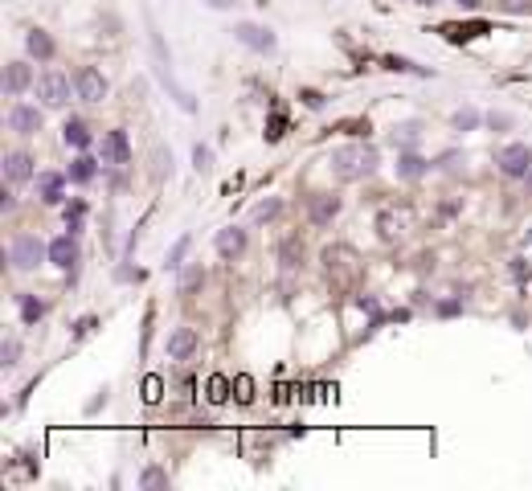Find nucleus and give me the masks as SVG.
I'll list each match as a JSON object with an SVG mask.
<instances>
[{"label":"nucleus","mask_w":532,"mask_h":491,"mask_svg":"<svg viewBox=\"0 0 532 491\" xmlns=\"http://www.w3.org/2000/svg\"><path fill=\"white\" fill-rule=\"evenodd\" d=\"M332 172H336L340 181H361V176H373L377 172V148H368V143H344L332 152Z\"/></svg>","instance_id":"f257e3e1"},{"label":"nucleus","mask_w":532,"mask_h":491,"mask_svg":"<svg viewBox=\"0 0 532 491\" xmlns=\"http://www.w3.org/2000/svg\"><path fill=\"white\" fill-rule=\"evenodd\" d=\"M46 258H49V246L41 242V237H33V234L13 237V246H8V262H13L17 270H37Z\"/></svg>","instance_id":"f03ea898"},{"label":"nucleus","mask_w":532,"mask_h":491,"mask_svg":"<svg viewBox=\"0 0 532 491\" xmlns=\"http://www.w3.org/2000/svg\"><path fill=\"white\" fill-rule=\"evenodd\" d=\"M496 164H500L504 176H528L532 172V148L528 143H508V148L496 152Z\"/></svg>","instance_id":"7ed1b4c3"},{"label":"nucleus","mask_w":532,"mask_h":491,"mask_svg":"<svg viewBox=\"0 0 532 491\" xmlns=\"http://www.w3.org/2000/svg\"><path fill=\"white\" fill-rule=\"evenodd\" d=\"M234 37H238L246 49H254V53H274V49H279V37H274L270 29H262V25H254V21H238L234 25Z\"/></svg>","instance_id":"20e7f679"},{"label":"nucleus","mask_w":532,"mask_h":491,"mask_svg":"<svg viewBox=\"0 0 532 491\" xmlns=\"http://www.w3.org/2000/svg\"><path fill=\"white\" fill-rule=\"evenodd\" d=\"M37 94L46 98V107H66L70 103V78L58 70H46L37 78Z\"/></svg>","instance_id":"39448f33"},{"label":"nucleus","mask_w":532,"mask_h":491,"mask_svg":"<svg viewBox=\"0 0 532 491\" xmlns=\"http://www.w3.org/2000/svg\"><path fill=\"white\" fill-rule=\"evenodd\" d=\"M74 91L82 103H102L107 98V78L95 70V66H82V70L74 74Z\"/></svg>","instance_id":"423d86ee"},{"label":"nucleus","mask_w":532,"mask_h":491,"mask_svg":"<svg viewBox=\"0 0 532 491\" xmlns=\"http://www.w3.org/2000/svg\"><path fill=\"white\" fill-rule=\"evenodd\" d=\"M156 74H160V82L168 86V94L176 98V107H180L185 115H193V111H197V98H193L189 91H185V86H180L176 78H172V62H156Z\"/></svg>","instance_id":"0eeeda50"},{"label":"nucleus","mask_w":532,"mask_h":491,"mask_svg":"<svg viewBox=\"0 0 532 491\" xmlns=\"http://www.w3.org/2000/svg\"><path fill=\"white\" fill-rule=\"evenodd\" d=\"M49 262L58 270H74V262H78V242H74V234H62V237L49 242Z\"/></svg>","instance_id":"6e6552de"},{"label":"nucleus","mask_w":532,"mask_h":491,"mask_svg":"<svg viewBox=\"0 0 532 491\" xmlns=\"http://www.w3.org/2000/svg\"><path fill=\"white\" fill-rule=\"evenodd\" d=\"M131 160V143H127V136L123 131H107L102 136V164H127Z\"/></svg>","instance_id":"1a4fd4ad"},{"label":"nucleus","mask_w":532,"mask_h":491,"mask_svg":"<svg viewBox=\"0 0 532 491\" xmlns=\"http://www.w3.org/2000/svg\"><path fill=\"white\" fill-rule=\"evenodd\" d=\"M8 127H13L17 136H33V131L41 127V111H37V107H25V103H17V107L8 111Z\"/></svg>","instance_id":"9d476101"},{"label":"nucleus","mask_w":532,"mask_h":491,"mask_svg":"<svg viewBox=\"0 0 532 491\" xmlns=\"http://www.w3.org/2000/svg\"><path fill=\"white\" fill-rule=\"evenodd\" d=\"M4 181L13 188L25 185V181H33V160H29L25 152H8V156H4Z\"/></svg>","instance_id":"9b49d317"},{"label":"nucleus","mask_w":532,"mask_h":491,"mask_svg":"<svg viewBox=\"0 0 532 491\" xmlns=\"http://www.w3.org/2000/svg\"><path fill=\"white\" fill-rule=\"evenodd\" d=\"M193 352H197V332L193 327H176L168 336V356L172 360H189Z\"/></svg>","instance_id":"f8f14e48"},{"label":"nucleus","mask_w":532,"mask_h":491,"mask_svg":"<svg viewBox=\"0 0 532 491\" xmlns=\"http://www.w3.org/2000/svg\"><path fill=\"white\" fill-rule=\"evenodd\" d=\"M29 82H33V70H29L25 62H8V66H4V91L13 94V98L29 91Z\"/></svg>","instance_id":"ddd939ff"},{"label":"nucleus","mask_w":532,"mask_h":491,"mask_svg":"<svg viewBox=\"0 0 532 491\" xmlns=\"http://www.w3.org/2000/svg\"><path fill=\"white\" fill-rule=\"evenodd\" d=\"M37 192H41V201H46V205H62L66 176H58V172H41V176H37Z\"/></svg>","instance_id":"4468645a"},{"label":"nucleus","mask_w":532,"mask_h":491,"mask_svg":"<svg viewBox=\"0 0 532 491\" xmlns=\"http://www.w3.org/2000/svg\"><path fill=\"white\" fill-rule=\"evenodd\" d=\"M336 213H340V197H312L307 201V217H312L315 225H328Z\"/></svg>","instance_id":"2eb2a0df"},{"label":"nucleus","mask_w":532,"mask_h":491,"mask_svg":"<svg viewBox=\"0 0 532 491\" xmlns=\"http://www.w3.org/2000/svg\"><path fill=\"white\" fill-rule=\"evenodd\" d=\"M242 250H246V230L230 225V230H221L218 234V254L221 258H238Z\"/></svg>","instance_id":"dca6fc26"},{"label":"nucleus","mask_w":532,"mask_h":491,"mask_svg":"<svg viewBox=\"0 0 532 491\" xmlns=\"http://www.w3.org/2000/svg\"><path fill=\"white\" fill-rule=\"evenodd\" d=\"M25 49H29L37 62H49V58H53V41H49L46 29H33V33H25Z\"/></svg>","instance_id":"f3484780"},{"label":"nucleus","mask_w":532,"mask_h":491,"mask_svg":"<svg viewBox=\"0 0 532 491\" xmlns=\"http://www.w3.org/2000/svg\"><path fill=\"white\" fill-rule=\"evenodd\" d=\"M62 140H66V148H91V131H86V123L82 119H70L66 127H62Z\"/></svg>","instance_id":"a211bd4d"},{"label":"nucleus","mask_w":532,"mask_h":491,"mask_svg":"<svg viewBox=\"0 0 532 491\" xmlns=\"http://www.w3.org/2000/svg\"><path fill=\"white\" fill-rule=\"evenodd\" d=\"M406 213H397V209H385L381 217H377V230H381V237H393V234H401L406 230Z\"/></svg>","instance_id":"6ab92c4d"},{"label":"nucleus","mask_w":532,"mask_h":491,"mask_svg":"<svg viewBox=\"0 0 532 491\" xmlns=\"http://www.w3.org/2000/svg\"><path fill=\"white\" fill-rule=\"evenodd\" d=\"M426 168H430V164L422 160V156H401V160H397V176H401V181H418V176H426Z\"/></svg>","instance_id":"aec40b11"},{"label":"nucleus","mask_w":532,"mask_h":491,"mask_svg":"<svg viewBox=\"0 0 532 491\" xmlns=\"http://www.w3.org/2000/svg\"><path fill=\"white\" fill-rule=\"evenodd\" d=\"M70 181H74V185L95 181V160H91V156H78V160L70 164Z\"/></svg>","instance_id":"412c9836"},{"label":"nucleus","mask_w":532,"mask_h":491,"mask_svg":"<svg viewBox=\"0 0 532 491\" xmlns=\"http://www.w3.org/2000/svg\"><path fill=\"white\" fill-rule=\"evenodd\" d=\"M46 315V303L41 299H33V295H21V320L25 324H37Z\"/></svg>","instance_id":"4be33fe9"},{"label":"nucleus","mask_w":532,"mask_h":491,"mask_svg":"<svg viewBox=\"0 0 532 491\" xmlns=\"http://www.w3.org/2000/svg\"><path fill=\"white\" fill-rule=\"evenodd\" d=\"M189 246H193V242H189V237H180V242L168 250V262H164V266H168V270H180V266H185V254H189Z\"/></svg>","instance_id":"5701e85b"},{"label":"nucleus","mask_w":532,"mask_h":491,"mask_svg":"<svg viewBox=\"0 0 532 491\" xmlns=\"http://www.w3.org/2000/svg\"><path fill=\"white\" fill-rule=\"evenodd\" d=\"M205 282V275H201V266H189L185 275H180V295H193L197 287Z\"/></svg>","instance_id":"b1692460"},{"label":"nucleus","mask_w":532,"mask_h":491,"mask_svg":"<svg viewBox=\"0 0 532 491\" xmlns=\"http://www.w3.org/2000/svg\"><path fill=\"white\" fill-rule=\"evenodd\" d=\"M82 217H86V205H82V201H74L70 209H66V230H70V234L82 230Z\"/></svg>","instance_id":"393cba45"},{"label":"nucleus","mask_w":532,"mask_h":491,"mask_svg":"<svg viewBox=\"0 0 532 491\" xmlns=\"http://www.w3.org/2000/svg\"><path fill=\"white\" fill-rule=\"evenodd\" d=\"M283 209V201H262V205H254V221H270V217H279Z\"/></svg>","instance_id":"a878e982"},{"label":"nucleus","mask_w":532,"mask_h":491,"mask_svg":"<svg viewBox=\"0 0 532 491\" xmlns=\"http://www.w3.org/2000/svg\"><path fill=\"white\" fill-rule=\"evenodd\" d=\"M164 483H168V475L156 471V467H147L144 475H140V487H164Z\"/></svg>","instance_id":"bb28decb"},{"label":"nucleus","mask_w":532,"mask_h":491,"mask_svg":"<svg viewBox=\"0 0 532 491\" xmlns=\"http://www.w3.org/2000/svg\"><path fill=\"white\" fill-rule=\"evenodd\" d=\"M193 164H197V172H209V168H213V152L197 143V148H193Z\"/></svg>","instance_id":"cd10ccee"},{"label":"nucleus","mask_w":532,"mask_h":491,"mask_svg":"<svg viewBox=\"0 0 532 491\" xmlns=\"http://www.w3.org/2000/svg\"><path fill=\"white\" fill-rule=\"evenodd\" d=\"M17 356H21V344H17V340H4V348H0L4 369H13V365H17Z\"/></svg>","instance_id":"c85d7f7f"},{"label":"nucleus","mask_w":532,"mask_h":491,"mask_svg":"<svg viewBox=\"0 0 532 491\" xmlns=\"http://www.w3.org/2000/svg\"><path fill=\"white\" fill-rule=\"evenodd\" d=\"M209 398H213V401L230 398V381H225V377H213V381H209Z\"/></svg>","instance_id":"c756f323"},{"label":"nucleus","mask_w":532,"mask_h":491,"mask_svg":"<svg viewBox=\"0 0 532 491\" xmlns=\"http://www.w3.org/2000/svg\"><path fill=\"white\" fill-rule=\"evenodd\" d=\"M389 70H401V74H426L422 66H413V62H406V58H385Z\"/></svg>","instance_id":"7c9ffc66"},{"label":"nucleus","mask_w":532,"mask_h":491,"mask_svg":"<svg viewBox=\"0 0 532 491\" xmlns=\"http://www.w3.org/2000/svg\"><path fill=\"white\" fill-rule=\"evenodd\" d=\"M455 127H459V131H471V127H479V115H475V111H459V115H455Z\"/></svg>","instance_id":"2f4dec72"},{"label":"nucleus","mask_w":532,"mask_h":491,"mask_svg":"<svg viewBox=\"0 0 532 491\" xmlns=\"http://www.w3.org/2000/svg\"><path fill=\"white\" fill-rule=\"evenodd\" d=\"M144 398L147 401H160V377H147V381H144Z\"/></svg>","instance_id":"473e14b6"},{"label":"nucleus","mask_w":532,"mask_h":491,"mask_svg":"<svg viewBox=\"0 0 532 491\" xmlns=\"http://www.w3.org/2000/svg\"><path fill=\"white\" fill-rule=\"evenodd\" d=\"M234 385H238V401H250V389H254V385H250V377H238Z\"/></svg>","instance_id":"72a5a7b5"},{"label":"nucleus","mask_w":532,"mask_h":491,"mask_svg":"<svg viewBox=\"0 0 532 491\" xmlns=\"http://www.w3.org/2000/svg\"><path fill=\"white\" fill-rule=\"evenodd\" d=\"M504 8H508V13H528L532 4L528 0H504Z\"/></svg>","instance_id":"f704fd0d"},{"label":"nucleus","mask_w":532,"mask_h":491,"mask_svg":"<svg viewBox=\"0 0 532 491\" xmlns=\"http://www.w3.org/2000/svg\"><path fill=\"white\" fill-rule=\"evenodd\" d=\"M266 136H270V140H279V136H283V115L270 119V131H266Z\"/></svg>","instance_id":"c9c22d12"},{"label":"nucleus","mask_w":532,"mask_h":491,"mask_svg":"<svg viewBox=\"0 0 532 491\" xmlns=\"http://www.w3.org/2000/svg\"><path fill=\"white\" fill-rule=\"evenodd\" d=\"M283 266H287V270H291V266H299V262H295V246H291V242L283 246Z\"/></svg>","instance_id":"e433bc0d"},{"label":"nucleus","mask_w":532,"mask_h":491,"mask_svg":"<svg viewBox=\"0 0 532 491\" xmlns=\"http://www.w3.org/2000/svg\"><path fill=\"white\" fill-rule=\"evenodd\" d=\"M205 4H209V8H221V13H225V8H234L238 0H205Z\"/></svg>","instance_id":"4c0bfd02"},{"label":"nucleus","mask_w":532,"mask_h":491,"mask_svg":"<svg viewBox=\"0 0 532 491\" xmlns=\"http://www.w3.org/2000/svg\"><path fill=\"white\" fill-rule=\"evenodd\" d=\"M455 4H463V8H479V0H455Z\"/></svg>","instance_id":"58836bf2"},{"label":"nucleus","mask_w":532,"mask_h":491,"mask_svg":"<svg viewBox=\"0 0 532 491\" xmlns=\"http://www.w3.org/2000/svg\"><path fill=\"white\" fill-rule=\"evenodd\" d=\"M524 181H528V197H532V172H528V176H524Z\"/></svg>","instance_id":"ea45409f"},{"label":"nucleus","mask_w":532,"mask_h":491,"mask_svg":"<svg viewBox=\"0 0 532 491\" xmlns=\"http://www.w3.org/2000/svg\"><path fill=\"white\" fill-rule=\"evenodd\" d=\"M413 4H438V0H413Z\"/></svg>","instance_id":"a19ab883"}]
</instances>
